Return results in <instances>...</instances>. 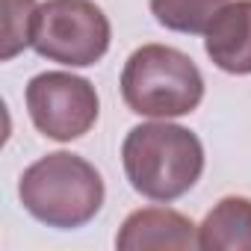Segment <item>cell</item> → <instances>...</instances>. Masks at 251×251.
<instances>
[{"label":"cell","instance_id":"cell-4","mask_svg":"<svg viewBox=\"0 0 251 251\" xmlns=\"http://www.w3.org/2000/svg\"><path fill=\"white\" fill-rule=\"evenodd\" d=\"M112 27L95 0H45L36 12L33 50L68 68H89L109 50Z\"/></svg>","mask_w":251,"mask_h":251},{"label":"cell","instance_id":"cell-3","mask_svg":"<svg viewBox=\"0 0 251 251\" xmlns=\"http://www.w3.org/2000/svg\"><path fill=\"white\" fill-rule=\"evenodd\" d=\"M121 98L145 118H180L204 100V77L192 56L169 45H142L121 71Z\"/></svg>","mask_w":251,"mask_h":251},{"label":"cell","instance_id":"cell-8","mask_svg":"<svg viewBox=\"0 0 251 251\" xmlns=\"http://www.w3.org/2000/svg\"><path fill=\"white\" fill-rule=\"evenodd\" d=\"M201 251H251V198H222L198 225Z\"/></svg>","mask_w":251,"mask_h":251},{"label":"cell","instance_id":"cell-10","mask_svg":"<svg viewBox=\"0 0 251 251\" xmlns=\"http://www.w3.org/2000/svg\"><path fill=\"white\" fill-rule=\"evenodd\" d=\"M3 62L18 56L24 48H33V27H36V0H3Z\"/></svg>","mask_w":251,"mask_h":251},{"label":"cell","instance_id":"cell-1","mask_svg":"<svg viewBox=\"0 0 251 251\" xmlns=\"http://www.w3.org/2000/svg\"><path fill=\"white\" fill-rule=\"evenodd\" d=\"M121 163L130 186L157 204L183 198L204 172L201 139L169 118H157L136 127L121 142Z\"/></svg>","mask_w":251,"mask_h":251},{"label":"cell","instance_id":"cell-9","mask_svg":"<svg viewBox=\"0 0 251 251\" xmlns=\"http://www.w3.org/2000/svg\"><path fill=\"white\" fill-rule=\"evenodd\" d=\"M230 3V0H151V15L160 27L172 33L198 36L207 33L213 18Z\"/></svg>","mask_w":251,"mask_h":251},{"label":"cell","instance_id":"cell-7","mask_svg":"<svg viewBox=\"0 0 251 251\" xmlns=\"http://www.w3.org/2000/svg\"><path fill=\"white\" fill-rule=\"evenodd\" d=\"M210 62L233 77L251 74V0H230L204 33Z\"/></svg>","mask_w":251,"mask_h":251},{"label":"cell","instance_id":"cell-2","mask_svg":"<svg viewBox=\"0 0 251 251\" xmlns=\"http://www.w3.org/2000/svg\"><path fill=\"white\" fill-rule=\"evenodd\" d=\"M18 198L36 222L56 230H77L100 213L103 177L80 154L53 151L24 169Z\"/></svg>","mask_w":251,"mask_h":251},{"label":"cell","instance_id":"cell-5","mask_svg":"<svg viewBox=\"0 0 251 251\" xmlns=\"http://www.w3.org/2000/svg\"><path fill=\"white\" fill-rule=\"evenodd\" d=\"M33 127L53 142H74L86 136L100 115V98L86 77L68 71H45L27 83L24 92Z\"/></svg>","mask_w":251,"mask_h":251},{"label":"cell","instance_id":"cell-6","mask_svg":"<svg viewBox=\"0 0 251 251\" xmlns=\"http://www.w3.org/2000/svg\"><path fill=\"white\" fill-rule=\"evenodd\" d=\"M115 248L121 251H148V248H198V225L177 210L169 207H145L133 210L121 222L115 236Z\"/></svg>","mask_w":251,"mask_h":251}]
</instances>
